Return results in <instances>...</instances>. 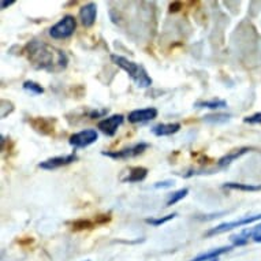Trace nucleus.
I'll return each mask as SVG.
<instances>
[{"label":"nucleus","instance_id":"1","mask_svg":"<svg viewBox=\"0 0 261 261\" xmlns=\"http://www.w3.org/2000/svg\"><path fill=\"white\" fill-rule=\"evenodd\" d=\"M25 56L36 70L55 74L63 71L69 64V56L62 49L49 44L32 40L23 48Z\"/></svg>","mask_w":261,"mask_h":261},{"label":"nucleus","instance_id":"2","mask_svg":"<svg viewBox=\"0 0 261 261\" xmlns=\"http://www.w3.org/2000/svg\"><path fill=\"white\" fill-rule=\"evenodd\" d=\"M111 60L118 67H120L128 74V77L133 80L138 88H149L152 85V78L149 77L148 71L144 69V66L120 55H111Z\"/></svg>","mask_w":261,"mask_h":261},{"label":"nucleus","instance_id":"3","mask_svg":"<svg viewBox=\"0 0 261 261\" xmlns=\"http://www.w3.org/2000/svg\"><path fill=\"white\" fill-rule=\"evenodd\" d=\"M77 29V21L73 15H64L49 29V36L55 40L70 39Z\"/></svg>","mask_w":261,"mask_h":261},{"label":"nucleus","instance_id":"4","mask_svg":"<svg viewBox=\"0 0 261 261\" xmlns=\"http://www.w3.org/2000/svg\"><path fill=\"white\" fill-rule=\"evenodd\" d=\"M149 148V145L146 142H138L132 146L123 148L119 150H112V152H103L104 156L111 158L114 160H128V159L137 158L140 154H142L146 149Z\"/></svg>","mask_w":261,"mask_h":261},{"label":"nucleus","instance_id":"5","mask_svg":"<svg viewBox=\"0 0 261 261\" xmlns=\"http://www.w3.org/2000/svg\"><path fill=\"white\" fill-rule=\"evenodd\" d=\"M258 220H261V214L253 215V216H245V218L237 219V220H232V222L222 223V224H219V226H216V227H214V228L208 230V231L205 232V236L211 237V236H215V234H222V232L230 231V230H232V228L246 226V224L258 222Z\"/></svg>","mask_w":261,"mask_h":261},{"label":"nucleus","instance_id":"6","mask_svg":"<svg viewBox=\"0 0 261 261\" xmlns=\"http://www.w3.org/2000/svg\"><path fill=\"white\" fill-rule=\"evenodd\" d=\"M97 140H99V133L94 128H86V130L73 134L70 137L69 142L75 149H80V148H86V146L92 145Z\"/></svg>","mask_w":261,"mask_h":261},{"label":"nucleus","instance_id":"7","mask_svg":"<svg viewBox=\"0 0 261 261\" xmlns=\"http://www.w3.org/2000/svg\"><path fill=\"white\" fill-rule=\"evenodd\" d=\"M123 115H120V114H116V115L108 116L106 119L100 120L99 123H97V128H99L100 132L108 137H114L118 132V128L122 126L123 123Z\"/></svg>","mask_w":261,"mask_h":261},{"label":"nucleus","instance_id":"8","mask_svg":"<svg viewBox=\"0 0 261 261\" xmlns=\"http://www.w3.org/2000/svg\"><path fill=\"white\" fill-rule=\"evenodd\" d=\"M78 156L75 153L71 154H64V156H55V158L47 159L39 164L40 168L43 170H47V171H52V170H56V168L64 167V166H69L71 163L77 162Z\"/></svg>","mask_w":261,"mask_h":261},{"label":"nucleus","instance_id":"9","mask_svg":"<svg viewBox=\"0 0 261 261\" xmlns=\"http://www.w3.org/2000/svg\"><path fill=\"white\" fill-rule=\"evenodd\" d=\"M158 116V110L153 107L142 108V110H134L128 114V122L130 123H145L149 120H153Z\"/></svg>","mask_w":261,"mask_h":261},{"label":"nucleus","instance_id":"10","mask_svg":"<svg viewBox=\"0 0 261 261\" xmlns=\"http://www.w3.org/2000/svg\"><path fill=\"white\" fill-rule=\"evenodd\" d=\"M97 18V7L94 3H88L80 9V21L85 28H92Z\"/></svg>","mask_w":261,"mask_h":261},{"label":"nucleus","instance_id":"11","mask_svg":"<svg viewBox=\"0 0 261 261\" xmlns=\"http://www.w3.org/2000/svg\"><path fill=\"white\" fill-rule=\"evenodd\" d=\"M148 175V170L145 167H132L126 171V176H120V180L124 184H136L141 182Z\"/></svg>","mask_w":261,"mask_h":261},{"label":"nucleus","instance_id":"12","mask_svg":"<svg viewBox=\"0 0 261 261\" xmlns=\"http://www.w3.org/2000/svg\"><path fill=\"white\" fill-rule=\"evenodd\" d=\"M180 130V123H159L152 127V133L158 137H167L178 133Z\"/></svg>","mask_w":261,"mask_h":261},{"label":"nucleus","instance_id":"13","mask_svg":"<svg viewBox=\"0 0 261 261\" xmlns=\"http://www.w3.org/2000/svg\"><path fill=\"white\" fill-rule=\"evenodd\" d=\"M30 124L43 134H51L54 132V124H55V119H45V118H35V119L29 120Z\"/></svg>","mask_w":261,"mask_h":261},{"label":"nucleus","instance_id":"14","mask_svg":"<svg viewBox=\"0 0 261 261\" xmlns=\"http://www.w3.org/2000/svg\"><path fill=\"white\" fill-rule=\"evenodd\" d=\"M223 189L230 190H240V192H261V184H238V182H227L223 185Z\"/></svg>","mask_w":261,"mask_h":261},{"label":"nucleus","instance_id":"15","mask_svg":"<svg viewBox=\"0 0 261 261\" xmlns=\"http://www.w3.org/2000/svg\"><path fill=\"white\" fill-rule=\"evenodd\" d=\"M231 248L227 246V248H219V249H212L210 252L202 253V254H198L197 257H194L192 261H211L215 260V258H219V256H222L224 253L230 252Z\"/></svg>","mask_w":261,"mask_h":261},{"label":"nucleus","instance_id":"16","mask_svg":"<svg viewBox=\"0 0 261 261\" xmlns=\"http://www.w3.org/2000/svg\"><path fill=\"white\" fill-rule=\"evenodd\" d=\"M197 108H211V110H218V108H226L227 103L224 100L214 99V100H200L196 103Z\"/></svg>","mask_w":261,"mask_h":261},{"label":"nucleus","instance_id":"17","mask_svg":"<svg viewBox=\"0 0 261 261\" xmlns=\"http://www.w3.org/2000/svg\"><path fill=\"white\" fill-rule=\"evenodd\" d=\"M230 240H231L234 246H244V245H246L249 241H250V232H249V228L244 230V231L240 232V234H237V236H232Z\"/></svg>","mask_w":261,"mask_h":261},{"label":"nucleus","instance_id":"18","mask_svg":"<svg viewBox=\"0 0 261 261\" xmlns=\"http://www.w3.org/2000/svg\"><path fill=\"white\" fill-rule=\"evenodd\" d=\"M228 119H230V115H228V114H215V115L204 116V122L212 124L226 123Z\"/></svg>","mask_w":261,"mask_h":261},{"label":"nucleus","instance_id":"19","mask_svg":"<svg viewBox=\"0 0 261 261\" xmlns=\"http://www.w3.org/2000/svg\"><path fill=\"white\" fill-rule=\"evenodd\" d=\"M188 193H189V189H180V190H176V192H174L170 196V198H168V201H167V206H171L174 205V204H176V202H179L180 200H184L186 196H188Z\"/></svg>","mask_w":261,"mask_h":261},{"label":"nucleus","instance_id":"20","mask_svg":"<svg viewBox=\"0 0 261 261\" xmlns=\"http://www.w3.org/2000/svg\"><path fill=\"white\" fill-rule=\"evenodd\" d=\"M23 89L26 92H29L32 94H43L44 93V88L40 84L35 81H25L23 82Z\"/></svg>","mask_w":261,"mask_h":261},{"label":"nucleus","instance_id":"21","mask_svg":"<svg viewBox=\"0 0 261 261\" xmlns=\"http://www.w3.org/2000/svg\"><path fill=\"white\" fill-rule=\"evenodd\" d=\"M176 214H170L167 215V216H163V218H150V219H146L145 222L148 223V224H150V226H154V227H159L162 226V224H164V223L170 222V220H172V219L175 218Z\"/></svg>","mask_w":261,"mask_h":261},{"label":"nucleus","instance_id":"22","mask_svg":"<svg viewBox=\"0 0 261 261\" xmlns=\"http://www.w3.org/2000/svg\"><path fill=\"white\" fill-rule=\"evenodd\" d=\"M71 226H73L74 230H85V228H92L93 227V223L90 222V220H75V222L71 223Z\"/></svg>","mask_w":261,"mask_h":261},{"label":"nucleus","instance_id":"23","mask_svg":"<svg viewBox=\"0 0 261 261\" xmlns=\"http://www.w3.org/2000/svg\"><path fill=\"white\" fill-rule=\"evenodd\" d=\"M249 232H250V240L261 244V224H257L256 227L249 228Z\"/></svg>","mask_w":261,"mask_h":261},{"label":"nucleus","instance_id":"24","mask_svg":"<svg viewBox=\"0 0 261 261\" xmlns=\"http://www.w3.org/2000/svg\"><path fill=\"white\" fill-rule=\"evenodd\" d=\"M245 123H250V124H261V112H257L254 115L246 116L244 119Z\"/></svg>","mask_w":261,"mask_h":261},{"label":"nucleus","instance_id":"25","mask_svg":"<svg viewBox=\"0 0 261 261\" xmlns=\"http://www.w3.org/2000/svg\"><path fill=\"white\" fill-rule=\"evenodd\" d=\"M174 182L172 180H164V182H159V184L154 185V188L156 189H167V188H171Z\"/></svg>","mask_w":261,"mask_h":261},{"label":"nucleus","instance_id":"26","mask_svg":"<svg viewBox=\"0 0 261 261\" xmlns=\"http://www.w3.org/2000/svg\"><path fill=\"white\" fill-rule=\"evenodd\" d=\"M14 5V0H9V2H6V0H2V3H0V7H2V10L7 9V7H10V6Z\"/></svg>","mask_w":261,"mask_h":261},{"label":"nucleus","instance_id":"27","mask_svg":"<svg viewBox=\"0 0 261 261\" xmlns=\"http://www.w3.org/2000/svg\"><path fill=\"white\" fill-rule=\"evenodd\" d=\"M180 3L179 2H178V3H171V5H170V11H174V13H175V11H178V10L180 9Z\"/></svg>","mask_w":261,"mask_h":261},{"label":"nucleus","instance_id":"28","mask_svg":"<svg viewBox=\"0 0 261 261\" xmlns=\"http://www.w3.org/2000/svg\"><path fill=\"white\" fill-rule=\"evenodd\" d=\"M211 261H219V260H218V258H215V260H211Z\"/></svg>","mask_w":261,"mask_h":261}]
</instances>
